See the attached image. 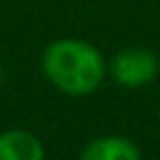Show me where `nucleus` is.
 Segmentation results:
<instances>
[{"label":"nucleus","mask_w":160,"mask_h":160,"mask_svg":"<svg viewBox=\"0 0 160 160\" xmlns=\"http://www.w3.org/2000/svg\"><path fill=\"white\" fill-rule=\"evenodd\" d=\"M105 68L101 51L77 38L55 40L42 55L44 77L68 97H86L94 92L105 77Z\"/></svg>","instance_id":"1"},{"label":"nucleus","mask_w":160,"mask_h":160,"mask_svg":"<svg viewBox=\"0 0 160 160\" xmlns=\"http://www.w3.org/2000/svg\"><path fill=\"white\" fill-rule=\"evenodd\" d=\"M160 72V59L153 51L132 46L118 51L110 59V75L123 88L149 86Z\"/></svg>","instance_id":"2"},{"label":"nucleus","mask_w":160,"mask_h":160,"mask_svg":"<svg viewBox=\"0 0 160 160\" xmlns=\"http://www.w3.org/2000/svg\"><path fill=\"white\" fill-rule=\"evenodd\" d=\"M42 140L27 129L0 132V160H44Z\"/></svg>","instance_id":"3"},{"label":"nucleus","mask_w":160,"mask_h":160,"mask_svg":"<svg viewBox=\"0 0 160 160\" xmlns=\"http://www.w3.org/2000/svg\"><path fill=\"white\" fill-rule=\"evenodd\" d=\"M79 160H140V149L125 136H99L83 147Z\"/></svg>","instance_id":"4"},{"label":"nucleus","mask_w":160,"mask_h":160,"mask_svg":"<svg viewBox=\"0 0 160 160\" xmlns=\"http://www.w3.org/2000/svg\"><path fill=\"white\" fill-rule=\"evenodd\" d=\"M0 86H2V68H0Z\"/></svg>","instance_id":"5"}]
</instances>
